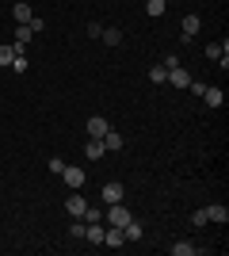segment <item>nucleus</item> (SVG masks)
<instances>
[{
  "mask_svg": "<svg viewBox=\"0 0 229 256\" xmlns=\"http://www.w3.org/2000/svg\"><path fill=\"white\" fill-rule=\"evenodd\" d=\"M27 65H31V62H27V54H15V62H11V69H15V73H27Z\"/></svg>",
  "mask_w": 229,
  "mask_h": 256,
  "instance_id": "obj_22",
  "label": "nucleus"
},
{
  "mask_svg": "<svg viewBox=\"0 0 229 256\" xmlns=\"http://www.w3.org/2000/svg\"><path fill=\"white\" fill-rule=\"evenodd\" d=\"M172 256H195V245H191V241H176V245H172Z\"/></svg>",
  "mask_w": 229,
  "mask_h": 256,
  "instance_id": "obj_19",
  "label": "nucleus"
},
{
  "mask_svg": "<svg viewBox=\"0 0 229 256\" xmlns=\"http://www.w3.org/2000/svg\"><path fill=\"white\" fill-rule=\"evenodd\" d=\"M107 130H111V122L103 115H92V118H88V138H103Z\"/></svg>",
  "mask_w": 229,
  "mask_h": 256,
  "instance_id": "obj_4",
  "label": "nucleus"
},
{
  "mask_svg": "<svg viewBox=\"0 0 229 256\" xmlns=\"http://www.w3.org/2000/svg\"><path fill=\"white\" fill-rule=\"evenodd\" d=\"M203 210H207V222H222V226L229 222V210H226L222 203H214V206H203Z\"/></svg>",
  "mask_w": 229,
  "mask_h": 256,
  "instance_id": "obj_8",
  "label": "nucleus"
},
{
  "mask_svg": "<svg viewBox=\"0 0 229 256\" xmlns=\"http://www.w3.org/2000/svg\"><path fill=\"white\" fill-rule=\"evenodd\" d=\"M222 54H229V42H210L207 46V58H214V62H218Z\"/></svg>",
  "mask_w": 229,
  "mask_h": 256,
  "instance_id": "obj_20",
  "label": "nucleus"
},
{
  "mask_svg": "<svg viewBox=\"0 0 229 256\" xmlns=\"http://www.w3.org/2000/svg\"><path fill=\"white\" fill-rule=\"evenodd\" d=\"M103 153H107V150H103V138H88V146H84V157L88 160H99Z\"/></svg>",
  "mask_w": 229,
  "mask_h": 256,
  "instance_id": "obj_10",
  "label": "nucleus"
},
{
  "mask_svg": "<svg viewBox=\"0 0 229 256\" xmlns=\"http://www.w3.org/2000/svg\"><path fill=\"white\" fill-rule=\"evenodd\" d=\"M61 180H65L69 188L76 192V188H84L88 176H84V168H80V164H65V168H61Z\"/></svg>",
  "mask_w": 229,
  "mask_h": 256,
  "instance_id": "obj_1",
  "label": "nucleus"
},
{
  "mask_svg": "<svg viewBox=\"0 0 229 256\" xmlns=\"http://www.w3.org/2000/svg\"><path fill=\"white\" fill-rule=\"evenodd\" d=\"M61 168H65V160H61V157H50V172H54V176H61Z\"/></svg>",
  "mask_w": 229,
  "mask_h": 256,
  "instance_id": "obj_23",
  "label": "nucleus"
},
{
  "mask_svg": "<svg viewBox=\"0 0 229 256\" xmlns=\"http://www.w3.org/2000/svg\"><path fill=\"white\" fill-rule=\"evenodd\" d=\"M11 16H15V23H31V16H34V8L27 4V0H19L15 8H11Z\"/></svg>",
  "mask_w": 229,
  "mask_h": 256,
  "instance_id": "obj_11",
  "label": "nucleus"
},
{
  "mask_svg": "<svg viewBox=\"0 0 229 256\" xmlns=\"http://www.w3.org/2000/svg\"><path fill=\"white\" fill-rule=\"evenodd\" d=\"M103 203H122V184H103Z\"/></svg>",
  "mask_w": 229,
  "mask_h": 256,
  "instance_id": "obj_13",
  "label": "nucleus"
},
{
  "mask_svg": "<svg viewBox=\"0 0 229 256\" xmlns=\"http://www.w3.org/2000/svg\"><path fill=\"white\" fill-rule=\"evenodd\" d=\"M15 54H23V46H15V42L0 46V65H11V62H15Z\"/></svg>",
  "mask_w": 229,
  "mask_h": 256,
  "instance_id": "obj_17",
  "label": "nucleus"
},
{
  "mask_svg": "<svg viewBox=\"0 0 229 256\" xmlns=\"http://www.w3.org/2000/svg\"><path fill=\"white\" fill-rule=\"evenodd\" d=\"M122 234H126V241H142V237H145V226L138 222V218H130V222L122 226Z\"/></svg>",
  "mask_w": 229,
  "mask_h": 256,
  "instance_id": "obj_7",
  "label": "nucleus"
},
{
  "mask_svg": "<svg viewBox=\"0 0 229 256\" xmlns=\"http://www.w3.org/2000/svg\"><path fill=\"white\" fill-rule=\"evenodd\" d=\"M149 80H153V84H168V69H164V65H153V69H149Z\"/></svg>",
  "mask_w": 229,
  "mask_h": 256,
  "instance_id": "obj_18",
  "label": "nucleus"
},
{
  "mask_svg": "<svg viewBox=\"0 0 229 256\" xmlns=\"http://www.w3.org/2000/svg\"><path fill=\"white\" fill-rule=\"evenodd\" d=\"M103 245H107V248H122V245H126V234H122V226H111L107 234H103Z\"/></svg>",
  "mask_w": 229,
  "mask_h": 256,
  "instance_id": "obj_6",
  "label": "nucleus"
},
{
  "mask_svg": "<svg viewBox=\"0 0 229 256\" xmlns=\"http://www.w3.org/2000/svg\"><path fill=\"white\" fill-rule=\"evenodd\" d=\"M107 222L111 226H126L130 222V210H126L122 203H107Z\"/></svg>",
  "mask_w": 229,
  "mask_h": 256,
  "instance_id": "obj_3",
  "label": "nucleus"
},
{
  "mask_svg": "<svg viewBox=\"0 0 229 256\" xmlns=\"http://www.w3.org/2000/svg\"><path fill=\"white\" fill-rule=\"evenodd\" d=\"M65 210H69V218H84V210H88V199L73 192V195L65 199Z\"/></svg>",
  "mask_w": 229,
  "mask_h": 256,
  "instance_id": "obj_2",
  "label": "nucleus"
},
{
  "mask_svg": "<svg viewBox=\"0 0 229 256\" xmlns=\"http://www.w3.org/2000/svg\"><path fill=\"white\" fill-rule=\"evenodd\" d=\"M99 218H103V214H99V206H88V210H84V222H99Z\"/></svg>",
  "mask_w": 229,
  "mask_h": 256,
  "instance_id": "obj_24",
  "label": "nucleus"
},
{
  "mask_svg": "<svg viewBox=\"0 0 229 256\" xmlns=\"http://www.w3.org/2000/svg\"><path fill=\"white\" fill-rule=\"evenodd\" d=\"M103 150H107V153L122 150V134H119V130H107V134H103Z\"/></svg>",
  "mask_w": 229,
  "mask_h": 256,
  "instance_id": "obj_16",
  "label": "nucleus"
},
{
  "mask_svg": "<svg viewBox=\"0 0 229 256\" xmlns=\"http://www.w3.org/2000/svg\"><path fill=\"white\" fill-rule=\"evenodd\" d=\"M191 226H207V210H203V206H199V210L191 214Z\"/></svg>",
  "mask_w": 229,
  "mask_h": 256,
  "instance_id": "obj_25",
  "label": "nucleus"
},
{
  "mask_svg": "<svg viewBox=\"0 0 229 256\" xmlns=\"http://www.w3.org/2000/svg\"><path fill=\"white\" fill-rule=\"evenodd\" d=\"M164 8H168L164 0H149V4H145V16H153V20H157V16H164Z\"/></svg>",
  "mask_w": 229,
  "mask_h": 256,
  "instance_id": "obj_21",
  "label": "nucleus"
},
{
  "mask_svg": "<svg viewBox=\"0 0 229 256\" xmlns=\"http://www.w3.org/2000/svg\"><path fill=\"white\" fill-rule=\"evenodd\" d=\"M99 42H103V46H119L122 31H119V27H103V31H99Z\"/></svg>",
  "mask_w": 229,
  "mask_h": 256,
  "instance_id": "obj_12",
  "label": "nucleus"
},
{
  "mask_svg": "<svg viewBox=\"0 0 229 256\" xmlns=\"http://www.w3.org/2000/svg\"><path fill=\"white\" fill-rule=\"evenodd\" d=\"M164 4H168V0H164Z\"/></svg>",
  "mask_w": 229,
  "mask_h": 256,
  "instance_id": "obj_26",
  "label": "nucleus"
},
{
  "mask_svg": "<svg viewBox=\"0 0 229 256\" xmlns=\"http://www.w3.org/2000/svg\"><path fill=\"white\" fill-rule=\"evenodd\" d=\"M31 38H34L31 23H19V27H15V46H23V50H27V42H31Z\"/></svg>",
  "mask_w": 229,
  "mask_h": 256,
  "instance_id": "obj_14",
  "label": "nucleus"
},
{
  "mask_svg": "<svg viewBox=\"0 0 229 256\" xmlns=\"http://www.w3.org/2000/svg\"><path fill=\"white\" fill-rule=\"evenodd\" d=\"M187 80H191V76L184 73V65H176V69H168V84H176V88H187Z\"/></svg>",
  "mask_w": 229,
  "mask_h": 256,
  "instance_id": "obj_15",
  "label": "nucleus"
},
{
  "mask_svg": "<svg viewBox=\"0 0 229 256\" xmlns=\"http://www.w3.org/2000/svg\"><path fill=\"white\" fill-rule=\"evenodd\" d=\"M203 100H207V107H222L226 104V92H222V88H203Z\"/></svg>",
  "mask_w": 229,
  "mask_h": 256,
  "instance_id": "obj_9",
  "label": "nucleus"
},
{
  "mask_svg": "<svg viewBox=\"0 0 229 256\" xmlns=\"http://www.w3.org/2000/svg\"><path fill=\"white\" fill-rule=\"evenodd\" d=\"M180 42H191V38H195L199 34V16H184V23H180Z\"/></svg>",
  "mask_w": 229,
  "mask_h": 256,
  "instance_id": "obj_5",
  "label": "nucleus"
}]
</instances>
